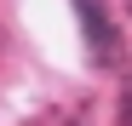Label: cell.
Returning a JSON list of instances; mask_svg holds the SVG:
<instances>
[{
    "instance_id": "cell-1",
    "label": "cell",
    "mask_w": 132,
    "mask_h": 126,
    "mask_svg": "<svg viewBox=\"0 0 132 126\" xmlns=\"http://www.w3.org/2000/svg\"><path fill=\"white\" fill-rule=\"evenodd\" d=\"M80 6V23H86V40L103 52V57H121V40H115V29H109V17H103V6L98 0H75Z\"/></svg>"
},
{
    "instance_id": "cell-2",
    "label": "cell",
    "mask_w": 132,
    "mask_h": 126,
    "mask_svg": "<svg viewBox=\"0 0 132 126\" xmlns=\"http://www.w3.org/2000/svg\"><path fill=\"white\" fill-rule=\"evenodd\" d=\"M121 126H132V80L121 86Z\"/></svg>"
},
{
    "instance_id": "cell-3",
    "label": "cell",
    "mask_w": 132,
    "mask_h": 126,
    "mask_svg": "<svg viewBox=\"0 0 132 126\" xmlns=\"http://www.w3.org/2000/svg\"><path fill=\"white\" fill-rule=\"evenodd\" d=\"M126 17H132V0H126Z\"/></svg>"
}]
</instances>
